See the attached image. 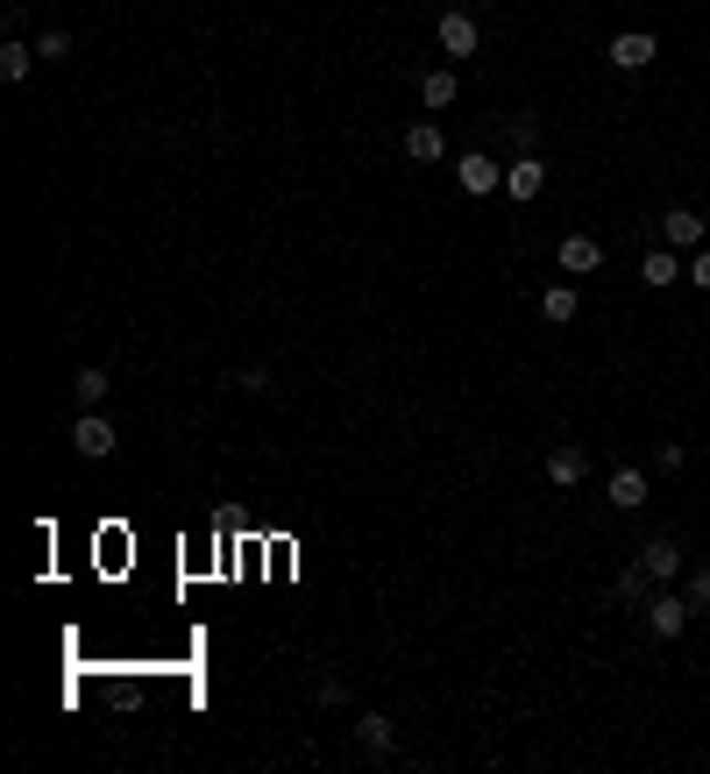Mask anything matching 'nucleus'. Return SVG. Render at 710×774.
Segmentation results:
<instances>
[{
    "mask_svg": "<svg viewBox=\"0 0 710 774\" xmlns=\"http://www.w3.org/2000/svg\"><path fill=\"white\" fill-rule=\"evenodd\" d=\"M639 618H647L654 639H682V632H689V597H654Z\"/></svg>",
    "mask_w": 710,
    "mask_h": 774,
    "instance_id": "obj_1",
    "label": "nucleus"
},
{
    "mask_svg": "<svg viewBox=\"0 0 710 774\" xmlns=\"http://www.w3.org/2000/svg\"><path fill=\"white\" fill-rule=\"evenodd\" d=\"M477 43H483V29H477V14H462V8H448V14H441V50H448V57H477Z\"/></svg>",
    "mask_w": 710,
    "mask_h": 774,
    "instance_id": "obj_2",
    "label": "nucleus"
},
{
    "mask_svg": "<svg viewBox=\"0 0 710 774\" xmlns=\"http://www.w3.org/2000/svg\"><path fill=\"white\" fill-rule=\"evenodd\" d=\"M554 257H562L568 278H589L604 263V242H597V234H562V249H554Z\"/></svg>",
    "mask_w": 710,
    "mask_h": 774,
    "instance_id": "obj_3",
    "label": "nucleus"
},
{
    "mask_svg": "<svg viewBox=\"0 0 710 774\" xmlns=\"http://www.w3.org/2000/svg\"><path fill=\"white\" fill-rule=\"evenodd\" d=\"M504 192H512L519 207H526V199H540V192H547V164H540L533 149H526V157H519L512 171H504Z\"/></svg>",
    "mask_w": 710,
    "mask_h": 774,
    "instance_id": "obj_4",
    "label": "nucleus"
},
{
    "mask_svg": "<svg viewBox=\"0 0 710 774\" xmlns=\"http://www.w3.org/2000/svg\"><path fill=\"white\" fill-rule=\"evenodd\" d=\"M72 448L79 456H114V427H107V412H79V427H72Z\"/></svg>",
    "mask_w": 710,
    "mask_h": 774,
    "instance_id": "obj_5",
    "label": "nucleus"
},
{
    "mask_svg": "<svg viewBox=\"0 0 710 774\" xmlns=\"http://www.w3.org/2000/svg\"><path fill=\"white\" fill-rule=\"evenodd\" d=\"M647 64H654V36H647V29L612 36V72H647Z\"/></svg>",
    "mask_w": 710,
    "mask_h": 774,
    "instance_id": "obj_6",
    "label": "nucleus"
},
{
    "mask_svg": "<svg viewBox=\"0 0 710 774\" xmlns=\"http://www.w3.org/2000/svg\"><path fill=\"white\" fill-rule=\"evenodd\" d=\"M455 178H462V192H469V199H483V192H498V185H504V171L483 157V149H469V157L455 164Z\"/></svg>",
    "mask_w": 710,
    "mask_h": 774,
    "instance_id": "obj_7",
    "label": "nucleus"
},
{
    "mask_svg": "<svg viewBox=\"0 0 710 774\" xmlns=\"http://www.w3.org/2000/svg\"><path fill=\"white\" fill-rule=\"evenodd\" d=\"M661 242H668V249H703V213H697V207H668Z\"/></svg>",
    "mask_w": 710,
    "mask_h": 774,
    "instance_id": "obj_8",
    "label": "nucleus"
},
{
    "mask_svg": "<svg viewBox=\"0 0 710 774\" xmlns=\"http://www.w3.org/2000/svg\"><path fill=\"white\" fill-rule=\"evenodd\" d=\"M405 157H413V164H441L448 157L441 122H413V128H405Z\"/></svg>",
    "mask_w": 710,
    "mask_h": 774,
    "instance_id": "obj_9",
    "label": "nucleus"
},
{
    "mask_svg": "<svg viewBox=\"0 0 710 774\" xmlns=\"http://www.w3.org/2000/svg\"><path fill=\"white\" fill-rule=\"evenodd\" d=\"M583 477H589V456H583V448H554V456H547V483H554V491H576Z\"/></svg>",
    "mask_w": 710,
    "mask_h": 774,
    "instance_id": "obj_10",
    "label": "nucleus"
},
{
    "mask_svg": "<svg viewBox=\"0 0 710 774\" xmlns=\"http://www.w3.org/2000/svg\"><path fill=\"white\" fill-rule=\"evenodd\" d=\"M639 568H647L654 583H675V576H682V547H675V541H647V547H639Z\"/></svg>",
    "mask_w": 710,
    "mask_h": 774,
    "instance_id": "obj_11",
    "label": "nucleus"
},
{
    "mask_svg": "<svg viewBox=\"0 0 710 774\" xmlns=\"http://www.w3.org/2000/svg\"><path fill=\"white\" fill-rule=\"evenodd\" d=\"M612 504L618 512H639L647 504V469H612Z\"/></svg>",
    "mask_w": 710,
    "mask_h": 774,
    "instance_id": "obj_12",
    "label": "nucleus"
},
{
    "mask_svg": "<svg viewBox=\"0 0 710 774\" xmlns=\"http://www.w3.org/2000/svg\"><path fill=\"white\" fill-rule=\"evenodd\" d=\"M29 72H36V50H29V43H14V36H8V43H0V79H8V86H22V79H29Z\"/></svg>",
    "mask_w": 710,
    "mask_h": 774,
    "instance_id": "obj_13",
    "label": "nucleus"
},
{
    "mask_svg": "<svg viewBox=\"0 0 710 774\" xmlns=\"http://www.w3.org/2000/svg\"><path fill=\"white\" fill-rule=\"evenodd\" d=\"M355 739H363V753H391L398 746V732H391V718H384V711H369L363 725H355Z\"/></svg>",
    "mask_w": 710,
    "mask_h": 774,
    "instance_id": "obj_14",
    "label": "nucleus"
},
{
    "mask_svg": "<svg viewBox=\"0 0 710 774\" xmlns=\"http://www.w3.org/2000/svg\"><path fill=\"white\" fill-rule=\"evenodd\" d=\"M540 313H547L554 327H568V320H576V284H547V292H540Z\"/></svg>",
    "mask_w": 710,
    "mask_h": 774,
    "instance_id": "obj_15",
    "label": "nucleus"
},
{
    "mask_svg": "<svg viewBox=\"0 0 710 774\" xmlns=\"http://www.w3.org/2000/svg\"><path fill=\"white\" fill-rule=\"evenodd\" d=\"M647 583H654V576H647V568H639V562H633V568H618V583H612V597H618V604H639V611H647Z\"/></svg>",
    "mask_w": 710,
    "mask_h": 774,
    "instance_id": "obj_16",
    "label": "nucleus"
},
{
    "mask_svg": "<svg viewBox=\"0 0 710 774\" xmlns=\"http://www.w3.org/2000/svg\"><path fill=\"white\" fill-rule=\"evenodd\" d=\"M639 278H647V284H682V263H675V249H647Z\"/></svg>",
    "mask_w": 710,
    "mask_h": 774,
    "instance_id": "obj_17",
    "label": "nucleus"
},
{
    "mask_svg": "<svg viewBox=\"0 0 710 774\" xmlns=\"http://www.w3.org/2000/svg\"><path fill=\"white\" fill-rule=\"evenodd\" d=\"M455 93H462V86H455V72H427V79H419V100H427L434 114L455 107Z\"/></svg>",
    "mask_w": 710,
    "mask_h": 774,
    "instance_id": "obj_18",
    "label": "nucleus"
},
{
    "mask_svg": "<svg viewBox=\"0 0 710 774\" xmlns=\"http://www.w3.org/2000/svg\"><path fill=\"white\" fill-rule=\"evenodd\" d=\"M72 391H79V406H86V412H100V398H107V369H79Z\"/></svg>",
    "mask_w": 710,
    "mask_h": 774,
    "instance_id": "obj_19",
    "label": "nucleus"
},
{
    "mask_svg": "<svg viewBox=\"0 0 710 774\" xmlns=\"http://www.w3.org/2000/svg\"><path fill=\"white\" fill-rule=\"evenodd\" d=\"M100 697H107L114 711H143V682H122V676H114L107 689H100Z\"/></svg>",
    "mask_w": 710,
    "mask_h": 774,
    "instance_id": "obj_20",
    "label": "nucleus"
},
{
    "mask_svg": "<svg viewBox=\"0 0 710 774\" xmlns=\"http://www.w3.org/2000/svg\"><path fill=\"white\" fill-rule=\"evenodd\" d=\"M682 597H689V611H710V562H703V568H689Z\"/></svg>",
    "mask_w": 710,
    "mask_h": 774,
    "instance_id": "obj_21",
    "label": "nucleus"
},
{
    "mask_svg": "<svg viewBox=\"0 0 710 774\" xmlns=\"http://www.w3.org/2000/svg\"><path fill=\"white\" fill-rule=\"evenodd\" d=\"M36 57H43V64H58V57H72V36H64V29H43V43H36Z\"/></svg>",
    "mask_w": 710,
    "mask_h": 774,
    "instance_id": "obj_22",
    "label": "nucleus"
},
{
    "mask_svg": "<svg viewBox=\"0 0 710 774\" xmlns=\"http://www.w3.org/2000/svg\"><path fill=\"white\" fill-rule=\"evenodd\" d=\"M682 462H689V448H675V441H661V448H654V469H661V477H675Z\"/></svg>",
    "mask_w": 710,
    "mask_h": 774,
    "instance_id": "obj_23",
    "label": "nucleus"
},
{
    "mask_svg": "<svg viewBox=\"0 0 710 774\" xmlns=\"http://www.w3.org/2000/svg\"><path fill=\"white\" fill-rule=\"evenodd\" d=\"M512 143H519V149L540 143V122H533V114H512Z\"/></svg>",
    "mask_w": 710,
    "mask_h": 774,
    "instance_id": "obj_24",
    "label": "nucleus"
},
{
    "mask_svg": "<svg viewBox=\"0 0 710 774\" xmlns=\"http://www.w3.org/2000/svg\"><path fill=\"white\" fill-rule=\"evenodd\" d=\"M689 278H697V284H710V249H697V263H689Z\"/></svg>",
    "mask_w": 710,
    "mask_h": 774,
    "instance_id": "obj_25",
    "label": "nucleus"
}]
</instances>
